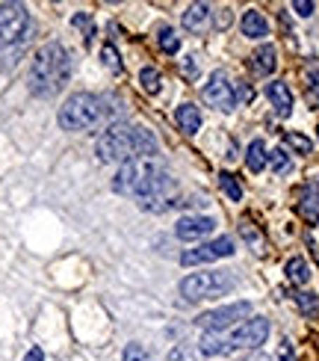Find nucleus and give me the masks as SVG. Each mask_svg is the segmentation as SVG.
<instances>
[{"label": "nucleus", "mask_w": 319, "mask_h": 361, "mask_svg": "<svg viewBox=\"0 0 319 361\" xmlns=\"http://www.w3.org/2000/svg\"><path fill=\"white\" fill-rule=\"evenodd\" d=\"M213 231H216V220H213V216H198V213L195 216H181L178 225H175V234L181 240H190V243L210 237Z\"/></svg>", "instance_id": "9d476101"}, {"label": "nucleus", "mask_w": 319, "mask_h": 361, "mask_svg": "<svg viewBox=\"0 0 319 361\" xmlns=\"http://www.w3.org/2000/svg\"><path fill=\"white\" fill-rule=\"evenodd\" d=\"M269 163H272V169L278 172V175H284V172H289V154L284 151V148H275V151H269Z\"/></svg>", "instance_id": "cd10ccee"}, {"label": "nucleus", "mask_w": 319, "mask_h": 361, "mask_svg": "<svg viewBox=\"0 0 319 361\" xmlns=\"http://www.w3.org/2000/svg\"><path fill=\"white\" fill-rule=\"evenodd\" d=\"M95 154L100 163H127L136 160V148H134V125L124 122H112L104 134L95 142Z\"/></svg>", "instance_id": "20e7f679"}, {"label": "nucleus", "mask_w": 319, "mask_h": 361, "mask_svg": "<svg viewBox=\"0 0 319 361\" xmlns=\"http://www.w3.org/2000/svg\"><path fill=\"white\" fill-rule=\"evenodd\" d=\"M210 24V4H193L183 12V27L193 33H204V27Z\"/></svg>", "instance_id": "f3484780"}, {"label": "nucleus", "mask_w": 319, "mask_h": 361, "mask_svg": "<svg viewBox=\"0 0 319 361\" xmlns=\"http://www.w3.org/2000/svg\"><path fill=\"white\" fill-rule=\"evenodd\" d=\"M210 261H219L210 243H201V246L186 249V252L181 255V264H183V267H198V264H210Z\"/></svg>", "instance_id": "412c9836"}, {"label": "nucleus", "mask_w": 319, "mask_h": 361, "mask_svg": "<svg viewBox=\"0 0 319 361\" xmlns=\"http://www.w3.org/2000/svg\"><path fill=\"white\" fill-rule=\"evenodd\" d=\"M134 148H136V157H157L160 142L148 127H134Z\"/></svg>", "instance_id": "aec40b11"}, {"label": "nucleus", "mask_w": 319, "mask_h": 361, "mask_svg": "<svg viewBox=\"0 0 319 361\" xmlns=\"http://www.w3.org/2000/svg\"><path fill=\"white\" fill-rule=\"evenodd\" d=\"M252 317V302H230V305L204 311L201 317H195V323L204 331H225L228 326H237L240 320L245 323Z\"/></svg>", "instance_id": "0eeeda50"}, {"label": "nucleus", "mask_w": 319, "mask_h": 361, "mask_svg": "<svg viewBox=\"0 0 319 361\" xmlns=\"http://www.w3.org/2000/svg\"><path fill=\"white\" fill-rule=\"evenodd\" d=\"M219 186H222V193L230 201H242V186H240V181L234 175H230V172H222L219 175Z\"/></svg>", "instance_id": "393cba45"}, {"label": "nucleus", "mask_w": 319, "mask_h": 361, "mask_svg": "<svg viewBox=\"0 0 319 361\" xmlns=\"http://www.w3.org/2000/svg\"><path fill=\"white\" fill-rule=\"evenodd\" d=\"M148 358V353H145L142 343H127L124 346V361H145Z\"/></svg>", "instance_id": "c756f323"}, {"label": "nucleus", "mask_w": 319, "mask_h": 361, "mask_svg": "<svg viewBox=\"0 0 319 361\" xmlns=\"http://www.w3.org/2000/svg\"><path fill=\"white\" fill-rule=\"evenodd\" d=\"M266 338H269V320L266 317H249V320L234 329L230 343H234L237 350H257L260 343H266Z\"/></svg>", "instance_id": "1a4fd4ad"}, {"label": "nucleus", "mask_w": 319, "mask_h": 361, "mask_svg": "<svg viewBox=\"0 0 319 361\" xmlns=\"http://www.w3.org/2000/svg\"><path fill=\"white\" fill-rule=\"evenodd\" d=\"M100 60H104V65L112 71V75H119L122 71V60H119V51H115L112 45H104L100 48Z\"/></svg>", "instance_id": "c85d7f7f"}, {"label": "nucleus", "mask_w": 319, "mask_h": 361, "mask_svg": "<svg viewBox=\"0 0 319 361\" xmlns=\"http://www.w3.org/2000/svg\"><path fill=\"white\" fill-rule=\"evenodd\" d=\"M234 287H237V281H234V276H228V272H219V270L193 272V276H186L181 281V296L186 302L219 299V296H228Z\"/></svg>", "instance_id": "39448f33"}, {"label": "nucleus", "mask_w": 319, "mask_h": 361, "mask_svg": "<svg viewBox=\"0 0 319 361\" xmlns=\"http://www.w3.org/2000/svg\"><path fill=\"white\" fill-rule=\"evenodd\" d=\"M175 122L183 134H198V127H201V110L195 104H181L178 113H175Z\"/></svg>", "instance_id": "6ab92c4d"}, {"label": "nucleus", "mask_w": 319, "mask_h": 361, "mask_svg": "<svg viewBox=\"0 0 319 361\" xmlns=\"http://www.w3.org/2000/svg\"><path fill=\"white\" fill-rule=\"evenodd\" d=\"M281 361H296V358H293V350H289V346H284V350H281Z\"/></svg>", "instance_id": "c9c22d12"}, {"label": "nucleus", "mask_w": 319, "mask_h": 361, "mask_svg": "<svg viewBox=\"0 0 319 361\" xmlns=\"http://www.w3.org/2000/svg\"><path fill=\"white\" fill-rule=\"evenodd\" d=\"M275 65H278V51H275V45H260L252 56H249V68H252V75L257 77H269Z\"/></svg>", "instance_id": "f8f14e48"}, {"label": "nucleus", "mask_w": 319, "mask_h": 361, "mask_svg": "<svg viewBox=\"0 0 319 361\" xmlns=\"http://www.w3.org/2000/svg\"><path fill=\"white\" fill-rule=\"evenodd\" d=\"M157 45L163 53H178L181 51V36L171 30V27H163V30L157 33Z\"/></svg>", "instance_id": "b1692460"}, {"label": "nucleus", "mask_w": 319, "mask_h": 361, "mask_svg": "<svg viewBox=\"0 0 319 361\" xmlns=\"http://www.w3.org/2000/svg\"><path fill=\"white\" fill-rule=\"evenodd\" d=\"M269 163V151H266V142L263 139H252L249 148H245V166H249V172H263Z\"/></svg>", "instance_id": "a211bd4d"}, {"label": "nucleus", "mask_w": 319, "mask_h": 361, "mask_svg": "<svg viewBox=\"0 0 319 361\" xmlns=\"http://www.w3.org/2000/svg\"><path fill=\"white\" fill-rule=\"evenodd\" d=\"M145 175V166L136 163V160H127L119 166V172H115V178H112V190L119 193V196H136L139 190V181Z\"/></svg>", "instance_id": "9b49d317"}, {"label": "nucleus", "mask_w": 319, "mask_h": 361, "mask_svg": "<svg viewBox=\"0 0 319 361\" xmlns=\"http://www.w3.org/2000/svg\"><path fill=\"white\" fill-rule=\"evenodd\" d=\"M204 101L216 110L230 113L237 107V83H230V77L225 75L222 68H216L213 75L207 77V83H204Z\"/></svg>", "instance_id": "6e6552de"}, {"label": "nucleus", "mask_w": 319, "mask_h": 361, "mask_svg": "<svg viewBox=\"0 0 319 361\" xmlns=\"http://www.w3.org/2000/svg\"><path fill=\"white\" fill-rule=\"evenodd\" d=\"M299 213L308 220L311 225L319 222V184H308L301 190V198H299Z\"/></svg>", "instance_id": "dca6fc26"}, {"label": "nucleus", "mask_w": 319, "mask_h": 361, "mask_svg": "<svg viewBox=\"0 0 319 361\" xmlns=\"http://www.w3.org/2000/svg\"><path fill=\"white\" fill-rule=\"evenodd\" d=\"M293 9H296V15H301V18H311L313 15V4H311V0H296Z\"/></svg>", "instance_id": "2f4dec72"}, {"label": "nucleus", "mask_w": 319, "mask_h": 361, "mask_svg": "<svg viewBox=\"0 0 319 361\" xmlns=\"http://www.w3.org/2000/svg\"><path fill=\"white\" fill-rule=\"evenodd\" d=\"M230 350H234V343H230V335H225V331H204L198 341V353L201 355H228Z\"/></svg>", "instance_id": "4468645a"}, {"label": "nucleus", "mask_w": 319, "mask_h": 361, "mask_svg": "<svg viewBox=\"0 0 319 361\" xmlns=\"http://www.w3.org/2000/svg\"><path fill=\"white\" fill-rule=\"evenodd\" d=\"M71 77V53L60 45V42H48L41 45L30 63V92L36 98H53L63 92V86Z\"/></svg>", "instance_id": "f257e3e1"}, {"label": "nucleus", "mask_w": 319, "mask_h": 361, "mask_svg": "<svg viewBox=\"0 0 319 361\" xmlns=\"http://www.w3.org/2000/svg\"><path fill=\"white\" fill-rule=\"evenodd\" d=\"M183 75L195 77V56H186V60H183Z\"/></svg>", "instance_id": "473e14b6"}, {"label": "nucleus", "mask_w": 319, "mask_h": 361, "mask_svg": "<svg viewBox=\"0 0 319 361\" xmlns=\"http://www.w3.org/2000/svg\"><path fill=\"white\" fill-rule=\"evenodd\" d=\"M284 272H287V279L293 281V284H299V287H304V284L311 281V267H308V261H304V258H289L287 267H284Z\"/></svg>", "instance_id": "4be33fe9"}, {"label": "nucleus", "mask_w": 319, "mask_h": 361, "mask_svg": "<svg viewBox=\"0 0 319 361\" xmlns=\"http://www.w3.org/2000/svg\"><path fill=\"white\" fill-rule=\"evenodd\" d=\"M27 33H30V15H27V9L21 4L0 6V51L27 39Z\"/></svg>", "instance_id": "423d86ee"}, {"label": "nucleus", "mask_w": 319, "mask_h": 361, "mask_svg": "<svg viewBox=\"0 0 319 361\" xmlns=\"http://www.w3.org/2000/svg\"><path fill=\"white\" fill-rule=\"evenodd\" d=\"M266 98H269V104L275 107V113H278L281 119H287V115L293 113V92H289L287 83H281V80L266 83Z\"/></svg>", "instance_id": "ddd939ff"}, {"label": "nucleus", "mask_w": 319, "mask_h": 361, "mask_svg": "<svg viewBox=\"0 0 319 361\" xmlns=\"http://www.w3.org/2000/svg\"><path fill=\"white\" fill-rule=\"evenodd\" d=\"M240 234H242V240H245V243H260L257 228H254L249 220H242V222H240Z\"/></svg>", "instance_id": "7c9ffc66"}, {"label": "nucleus", "mask_w": 319, "mask_h": 361, "mask_svg": "<svg viewBox=\"0 0 319 361\" xmlns=\"http://www.w3.org/2000/svg\"><path fill=\"white\" fill-rule=\"evenodd\" d=\"M296 305H299L301 314L316 317V314H319V296H316V293H308V291H301V293H296Z\"/></svg>", "instance_id": "a878e982"}, {"label": "nucleus", "mask_w": 319, "mask_h": 361, "mask_svg": "<svg viewBox=\"0 0 319 361\" xmlns=\"http://www.w3.org/2000/svg\"><path fill=\"white\" fill-rule=\"evenodd\" d=\"M24 361H45V353H41V350H39V346H33V350H30V353H27V355H24Z\"/></svg>", "instance_id": "f704fd0d"}, {"label": "nucleus", "mask_w": 319, "mask_h": 361, "mask_svg": "<svg viewBox=\"0 0 319 361\" xmlns=\"http://www.w3.org/2000/svg\"><path fill=\"white\" fill-rule=\"evenodd\" d=\"M237 101L242 98V101H254V89H252V86H237Z\"/></svg>", "instance_id": "72a5a7b5"}, {"label": "nucleus", "mask_w": 319, "mask_h": 361, "mask_svg": "<svg viewBox=\"0 0 319 361\" xmlns=\"http://www.w3.org/2000/svg\"><path fill=\"white\" fill-rule=\"evenodd\" d=\"M136 205L145 213H166L178 205V184L175 178L163 169H154V166H145V175L139 181V190H136Z\"/></svg>", "instance_id": "f03ea898"}, {"label": "nucleus", "mask_w": 319, "mask_h": 361, "mask_svg": "<svg viewBox=\"0 0 319 361\" xmlns=\"http://www.w3.org/2000/svg\"><path fill=\"white\" fill-rule=\"evenodd\" d=\"M139 83H142V89L148 92V95H157L160 89H163V75H160L154 65H145L139 71Z\"/></svg>", "instance_id": "5701e85b"}, {"label": "nucleus", "mask_w": 319, "mask_h": 361, "mask_svg": "<svg viewBox=\"0 0 319 361\" xmlns=\"http://www.w3.org/2000/svg\"><path fill=\"white\" fill-rule=\"evenodd\" d=\"M104 119V101L92 92L71 95L60 110V127L63 131H89Z\"/></svg>", "instance_id": "7ed1b4c3"}, {"label": "nucleus", "mask_w": 319, "mask_h": 361, "mask_svg": "<svg viewBox=\"0 0 319 361\" xmlns=\"http://www.w3.org/2000/svg\"><path fill=\"white\" fill-rule=\"evenodd\" d=\"M240 30L249 39H266L269 36V21L263 18L260 9H249V12H242V18H240Z\"/></svg>", "instance_id": "2eb2a0df"}, {"label": "nucleus", "mask_w": 319, "mask_h": 361, "mask_svg": "<svg viewBox=\"0 0 319 361\" xmlns=\"http://www.w3.org/2000/svg\"><path fill=\"white\" fill-rule=\"evenodd\" d=\"M284 142H287V146L293 148L296 154H311V151H313V142L304 137V134H287Z\"/></svg>", "instance_id": "bb28decb"}]
</instances>
